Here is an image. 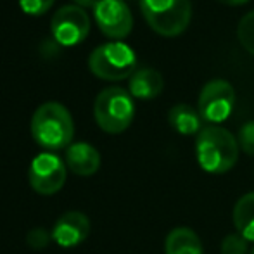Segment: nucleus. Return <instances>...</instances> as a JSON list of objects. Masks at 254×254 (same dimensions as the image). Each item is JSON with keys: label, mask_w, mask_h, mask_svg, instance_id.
<instances>
[{"label": "nucleus", "mask_w": 254, "mask_h": 254, "mask_svg": "<svg viewBox=\"0 0 254 254\" xmlns=\"http://www.w3.org/2000/svg\"><path fill=\"white\" fill-rule=\"evenodd\" d=\"M195 156H197L199 166L206 173H228L237 164L239 142L227 128L209 125L197 133Z\"/></svg>", "instance_id": "f257e3e1"}, {"label": "nucleus", "mask_w": 254, "mask_h": 254, "mask_svg": "<svg viewBox=\"0 0 254 254\" xmlns=\"http://www.w3.org/2000/svg\"><path fill=\"white\" fill-rule=\"evenodd\" d=\"M31 135L47 152L67 149L74 137L71 113L59 102L42 104L31 118Z\"/></svg>", "instance_id": "f03ea898"}, {"label": "nucleus", "mask_w": 254, "mask_h": 254, "mask_svg": "<svg viewBox=\"0 0 254 254\" xmlns=\"http://www.w3.org/2000/svg\"><path fill=\"white\" fill-rule=\"evenodd\" d=\"M94 116L106 133H123L135 116V104L130 92L121 87L104 88L94 104Z\"/></svg>", "instance_id": "7ed1b4c3"}, {"label": "nucleus", "mask_w": 254, "mask_h": 254, "mask_svg": "<svg viewBox=\"0 0 254 254\" xmlns=\"http://www.w3.org/2000/svg\"><path fill=\"white\" fill-rule=\"evenodd\" d=\"M147 24L161 37H178L190 24V0H140Z\"/></svg>", "instance_id": "20e7f679"}, {"label": "nucleus", "mask_w": 254, "mask_h": 254, "mask_svg": "<svg viewBox=\"0 0 254 254\" xmlns=\"http://www.w3.org/2000/svg\"><path fill=\"white\" fill-rule=\"evenodd\" d=\"M88 69L101 80L120 81L131 78L137 71V56L133 49L123 42L102 44L88 57Z\"/></svg>", "instance_id": "39448f33"}, {"label": "nucleus", "mask_w": 254, "mask_h": 254, "mask_svg": "<svg viewBox=\"0 0 254 254\" xmlns=\"http://www.w3.org/2000/svg\"><path fill=\"white\" fill-rule=\"evenodd\" d=\"M66 161L54 152H42L35 156L28 171L31 189L40 195L57 194L66 184Z\"/></svg>", "instance_id": "423d86ee"}, {"label": "nucleus", "mask_w": 254, "mask_h": 254, "mask_svg": "<svg viewBox=\"0 0 254 254\" xmlns=\"http://www.w3.org/2000/svg\"><path fill=\"white\" fill-rule=\"evenodd\" d=\"M235 106V90L225 80H211L202 87L199 94L197 111L204 121L218 125L232 114Z\"/></svg>", "instance_id": "0eeeda50"}, {"label": "nucleus", "mask_w": 254, "mask_h": 254, "mask_svg": "<svg viewBox=\"0 0 254 254\" xmlns=\"http://www.w3.org/2000/svg\"><path fill=\"white\" fill-rule=\"evenodd\" d=\"M52 37L64 47L78 45L90 33V17L87 10L78 5H64L52 16Z\"/></svg>", "instance_id": "6e6552de"}, {"label": "nucleus", "mask_w": 254, "mask_h": 254, "mask_svg": "<svg viewBox=\"0 0 254 254\" xmlns=\"http://www.w3.org/2000/svg\"><path fill=\"white\" fill-rule=\"evenodd\" d=\"M94 16L102 33L114 40L128 37L133 28V16L123 0H97Z\"/></svg>", "instance_id": "1a4fd4ad"}, {"label": "nucleus", "mask_w": 254, "mask_h": 254, "mask_svg": "<svg viewBox=\"0 0 254 254\" xmlns=\"http://www.w3.org/2000/svg\"><path fill=\"white\" fill-rule=\"evenodd\" d=\"M90 234V220L80 211H67L61 214L52 227V241L59 248H76L83 244Z\"/></svg>", "instance_id": "9d476101"}, {"label": "nucleus", "mask_w": 254, "mask_h": 254, "mask_svg": "<svg viewBox=\"0 0 254 254\" xmlns=\"http://www.w3.org/2000/svg\"><path fill=\"white\" fill-rule=\"evenodd\" d=\"M66 166L74 175L92 177L101 168V154L87 142H74L66 149Z\"/></svg>", "instance_id": "9b49d317"}, {"label": "nucleus", "mask_w": 254, "mask_h": 254, "mask_svg": "<svg viewBox=\"0 0 254 254\" xmlns=\"http://www.w3.org/2000/svg\"><path fill=\"white\" fill-rule=\"evenodd\" d=\"M164 87V80L161 76L159 71L152 69V67H142L137 69L130 78V88L131 97L135 99H142V101H151L156 99L157 95L163 92Z\"/></svg>", "instance_id": "f8f14e48"}, {"label": "nucleus", "mask_w": 254, "mask_h": 254, "mask_svg": "<svg viewBox=\"0 0 254 254\" xmlns=\"http://www.w3.org/2000/svg\"><path fill=\"white\" fill-rule=\"evenodd\" d=\"M166 254H202V242L199 235L189 227H177L166 235Z\"/></svg>", "instance_id": "ddd939ff"}, {"label": "nucleus", "mask_w": 254, "mask_h": 254, "mask_svg": "<svg viewBox=\"0 0 254 254\" xmlns=\"http://www.w3.org/2000/svg\"><path fill=\"white\" fill-rule=\"evenodd\" d=\"M171 128L180 135H195L202 130V118L195 107L189 104H177L168 113Z\"/></svg>", "instance_id": "4468645a"}, {"label": "nucleus", "mask_w": 254, "mask_h": 254, "mask_svg": "<svg viewBox=\"0 0 254 254\" xmlns=\"http://www.w3.org/2000/svg\"><path fill=\"white\" fill-rule=\"evenodd\" d=\"M234 225L237 234L254 242V192L244 194L234 206Z\"/></svg>", "instance_id": "2eb2a0df"}, {"label": "nucleus", "mask_w": 254, "mask_h": 254, "mask_svg": "<svg viewBox=\"0 0 254 254\" xmlns=\"http://www.w3.org/2000/svg\"><path fill=\"white\" fill-rule=\"evenodd\" d=\"M237 38L242 47L251 54V56H254V10L248 12L239 21Z\"/></svg>", "instance_id": "dca6fc26"}, {"label": "nucleus", "mask_w": 254, "mask_h": 254, "mask_svg": "<svg viewBox=\"0 0 254 254\" xmlns=\"http://www.w3.org/2000/svg\"><path fill=\"white\" fill-rule=\"evenodd\" d=\"M221 254H249V241H246L241 234H228L221 241L220 246Z\"/></svg>", "instance_id": "f3484780"}, {"label": "nucleus", "mask_w": 254, "mask_h": 254, "mask_svg": "<svg viewBox=\"0 0 254 254\" xmlns=\"http://www.w3.org/2000/svg\"><path fill=\"white\" fill-rule=\"evenodd\" d=\"M239 147L248 156H254V121H248L239 130Z\"/></svg>", "instance_id": "a211bd4d"}, {"label": "nucleus", "mask_w": 254, "mask_h": 254, "mask_svg": "<svg viewBox=\"0 0 254 254\" xmlns=\"http://www.w3.org/2000/svg\"><path fill=\"white\" fill-rule=\"evenodd\" d=\"M56 0H19V7L24 14L30 16H42L54 5Z\"/></svg>", "instance_id": "6ab92c4d"}, {"label": "nucleus", "mask_w": 254, "mask_h": 254, "mask_svg": "<svg viewBox=\"0 0 254 254\" xmlns=\"http://www.w3.org/2000/svg\"><path fill=\"white\" fill-rule=\"evenodd\" d=\"M52 235L47 234L44 228H33V230L28 232L26 235V244L30 246L31 249H44L45 246L51 242Z\"/></svg>", "instance_id": "aec40b11"}, {"label": "nucleus", "mask_w": 254, "mask_h": 254, "mask_svg": "<svg viewBox=\"0 0 254 254\" xmlns=\"http://www.w3.org/2000/svg\"><path fill=\"white\" fill-rule=\"evenodd\" d=\"M74 2H76V5H78V7L85 9V7H95L97 0H74Z\"/></svg>", "instance_id": "412c9836"}, {"label": "nucleus", "mask_w": 254, "mask_h": 254, "mask_svg": "<svg viewBox=\"0 0 254 254\" xmlns=\"http://www.w3.org/2000/svg\"><path fill=\"white\" fill-rule=\"evenodd\" d=\"M218 2L225 3V5H242V3L249 2V0H218Z\"/></svg>", "instance_id": "4be33fe9"}, {"label": "nucleus", "mask_w": 254, "mask_h": 254, "mask_svg": "<svg viewBox=\"0 0 254 254\" xmlns=\"http://www.w3.org/2000/svg\"><path fill=\"white\" fill-rule=\"evenodd\" d=\"M249 254H254V248H253V251H249Z\"/></svg>", "instance_id": "5701e85b"}]
</instances>
